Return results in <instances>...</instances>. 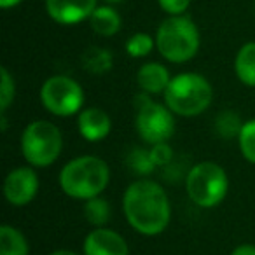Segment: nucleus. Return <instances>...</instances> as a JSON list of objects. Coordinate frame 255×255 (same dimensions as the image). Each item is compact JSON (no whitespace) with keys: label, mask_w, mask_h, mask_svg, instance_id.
<instances>
[{"label":"nucleus","mask_w":255,"mask_h":255,"mask_svg":"<svg viewBox=\"0 0 255 255\" xmlns=\"http://www.w3.org/2000/svg\"><path fill=\"white\" fill-rule=\"evenodd\" d=\"M107 4H117V2H123V0H105Z\"/></svg>","instance_id":"obj_29"},{"label":"nucleus","mask_w":255,"mask_h":255,"mask_svg":"<svg viewBox=\"0 0 255 255\" xmlns=\"http://www.w3.org/2000/svg\"><path fill=\"white\" fill-rule=\"evenodd\" d=\"M40 189V178L35 168L26 164V166H18L11 170L4 178V191L5 201L16 208L30 205L37 198Z\"/></svg>","instance_id":"obj_9"},{"label":"nucleus","mask_w":255,"mask_h":255,"mask_svg":"<svg viewBox=\"0 0 255 255\" xmlns=\"http://www.w3.org/2000/svg\"><path fill=\"white\" fill-rule=\"evenodd\" d=\"M128 166L131 168L136 175H149L152 170H156L149 149H135L128 156Z\"/></svg>","instance_id":"obj_23"},{"label":"nucleus","mask_w":255,"mask_h":255,"mask_svg":"<svg viewBox=\"0 0 255 255\" xmlns=\"http://www.w3.org/2000/svg\"><path fill=\"white\" fill-rule=\"evenodd\" d=\"M82 255H129L123 234L109 227H93L82 241Z\"/></svg>","instance_id":"obj_10"},{"label":"nucleus","mask_w":255,"mask_h":255,"mask_svg":"<svg viewBox=\"0 0 255 255\" xmlns=\"http://www.w3.org/2000/svg\"><path fill=\"white\" fill-rule=\"evenodd\" d=\"M84 217L93 227H105L110 220V205L105 198L96 196L84 201Z\"/></svg>","instance_id":"obj_19"},{"label":"nucleus","mask_w":255,"mask_h":255,"mask_svg":"<svg viewBox=\"0 0 255 255\" xmlns=\"http://www.w3.org/2000/svg\"><path fill=\"white\" fill-rule=\"evenodd\" d=\"M88 21L93 32L100 37H112L121 30V16L110 5H98Z\"/></svg>","instance_id":"obj_14"},{"label":"nucleus","mask_w":255,"mask_h":255,"mask_svg":"<svg viewBox=\"0 0 255 255\" xmlns=\"http://www.w3.org/2000/svg\"><path fill=\"white\" fill-rule=\"evenodd\" d=\"M39 100L51 116L65 119L79 116V112L84 109L86 93L70 75H51L40 86Z\"/></svg>","instance_id":"obj_8"},{"label":"nucleus","mask_w":255,"mask_h":255,"mask_svg":"<svg viewBox=\"0 0 255 255\" xmlns=\"http://www.w3.org/2000/svg\"><path fill=\"white\" fill-rule=\"evenodd\" d=\"M123 213L135 233L159 236L171 222V203L161 184L150 178H138L123 194Z\"/></svg>","instance_id":"obj_1"},{"label":"nucleus","mask_w":255,"mask_h":255,"mask_svg":"<svg viewBox=\"0 0 255 255\" xmlns=\"http://www.w3.org/2000/svg\"><path fill=\"white\" fill-rule=\"evenodd\" d=\"M159 7L166 12L168 16H180L191 5V0H157Z\"/></svg>","instance_id":"obj_25"},{"label":"nucleus","mask_w":255,"mask_h":255,"mask_svg":"<svg viewBox=\"0 0 255 255\" xmlns=\"http://www.w3.org/2000/svg\"><path fill=\"white\" fill-rule=\"evenodd\" d=\"M201 35L196 23L185 14L168 16L156 32V49L166 61L187 63L198 54Z\"/></svg>","instance_id":"obj_4"},{"label":"nucleus","mask_w":255,"mask_h":255,"mask_svg":"<svg viewBox=\"0 0 255 255\" xmlns=\"http://www.w3.org/2000/svg\"><path fill=\"white\" fill-rule=\"evenodd\" d=\"M96 7V0H46L49 18L58 25L67 26L89 19Z\"/></svg>","instance_id":"obj_11"},{"label":"nucleus","mask_w":255,"mask_h":255,"mask_svg":"<svg viewBox=\"0 0 255 255\" xmlns=\"http://www.w3.org/2000/svg\"><path fill=\"white\" fill-rule=\"evenodd\" d=\"M234 74L247 88H255V42H247L238 49L234 58Z\"/></svg>","instance_id":"obj_15"},{"label":"nucleus","mask_w":255,"mask_h":255,"mask_svg":"<svg viewBox=\"0 0 255 255\" xmlns=\"http://www.w3.org/2000/svg\"><path fill=\"white\" fill-rule=\"evenodd\" d=\"M77 131L86 142H102L112 133V119L100 107H84L77 116Z\"/></svg>","instance_id":"obj_12"},{"label":"nucleus","mask_w":255,"mask_h":255,"mask_svg":"<svg viewBox=\"0 0 255 255\" xmlns=\"http://www.w3.org/2000/svg\"><path fill=\"white\" fill-rule=\"evenodd\" d=\"M149 152H150V157H152L154 164H156L157 168H163V166H166V164H170L175 156L173 149H171V145H168V142L150 145Z\"/></svg>","instance_id":"obj_24"},{"label":"nucleus","mask_w":255,"mask_h":255,"mask_svg":"<svg viewBox=\"0 0 255 255\" xmlns=\"http://www.w3.org/2000/svg\"><path fill=\"white\" fill-rule=\"evenodd\" d=\"M236 140L245 161L255 166V119L245 121Z\"/></svg>","instance_id":"obj_21"},{"label":"nucleus","mask_w":255,"mask_h":255,"mask_svg":"<svg viewBox=\"0 0 255 255\" xmlns=\"http://www.w3.org/2000/svg\"><path fill=\"white\" fill-rule=\"evenodd\" d=\"M241 123L240 119V114L234 112V110H222L215 116V123H213V128H215V133L220 136V138H238L241 131Z\"/></svg>","instance_id":"obj_18"},{"label":"nucleus","mask_w":255,"mask_h":255,"mask_svg":"<svg viewBox=\"0 0 255 255\" xmlns=\"http://www.w3.org/2000/svg\"><path fill=\"white\" fill-rule=\"evenodd\" d=\"M0 255H30V243L23 231L11 224L0 226Z\"/></svg>","instance_id":"obj_16"},{"label":"nucleus","mask_w":255,"mask_h":255,"mask_svg":"<svg viewBox=\"0 0 255 255\" xmlns=\"http://www.w3.org/2000/svg\"><path fill=\"white\" fill-rule=\"evenodd\" d=\"M154 47H156V37L149 35L145 32H138V33H133L126 40L124 49H126V53L131 58H145L152 53Z\"/></svg>","instance_id":"obj_20"},{"label":"nucleus","mask_w":255,"mask_h":255,"mask_svg":"<svg viewBox=\"0 0 255 255\" xmlns=\"http://www.w3.org/2000/svg\"><path fill=\"white\" fill-rule=\"evenodd\" d=\"M82 68L91 75H105L114 67V58L103 47H89L82 53Z\"/></svg>","instance_id":"obj_17"},{"label":"nucleus","mask_w":255,"mask_h":255,"mask_svg":"<svg viewBox=\"0 0 255 255\" xmlns=\"http://www.w3.org/2000/svg\"><path fill=\"white\" fill-rule=\"evenodd\" d=\"M21 0H0V7L2 9H11V7H16Z\"/></svg>","instance_id":"obj_27"},{"label":"nucleus","mask_w":255,"mask_h":255,"mask_svg":"<svg viewBox=\"0 0 255 255\" xmlns=\"http://www.w3.org/2000/svg\"><path fill=\"white\" fill-rule=\"evenodd\" d=\"M16 98V81L5 67L0 68V114H5Z\"/></svg>","instance_id":"obj_22"},{"label":"nucleus","mask_w":255,"mask_h":255,"mask_svg":"<svg viewBox=\"0 0 255 255\" xmlns=\"http://www.w3.org/2000/svg\"><path fill=\"white\" fill-rule=\"evenodd\" d=\"M164 105L178 117H196L208 110L213 102V86L198 72H182L171 77L163 95Z\"/></svg>","instance_id":"obj_3"},{"label":"nucleus","mask_w":255,"mask_h":255,"mask_svg":"<svg viewBox=\"0 0 255 255\" xmlns=\"http://www.w3.org/2000/svg\"><path fill=\"white\" fill-rule=\"evenodd\" d=\"M185 192L199 208H215L229 192V177L215 161H199L185 175Z\"/></svg>","instance_id":"obj_6"},{"label":"nucleus","mask_w":255,"mask_h":255,"mask_svg":"<svg viewBox=\"0 0 255 255\" xmlns=\"http://www.w3.org/2000/svg\"><path fill=\"white\" fill-rule=\"evenodd\" d=\"M231 255H255V245L252 243H241L231 252Z\"/></svg>","instance_id":"obj_26"},{"label":"nucleus","mask_w":255,"mask_h":255,"mask_svg":"<svg viewBox=\"0 0 255 255\" xmlns=\"http://www.w3.org/2000/svg\"><path fill=\"white\" fill-rule=\"evenodd\" d=\"M171 82V74L163 63L149 61L143 63L136 72V84L140 91L147 93L150 96L164 95L166 88Z\"/></svg>","instance_id":"obj_13"},{"label":"nucleus","mask_w":255,"mask_h":255,"mask_svg":"<svg viewBox=\"0 0 255 255\" xmlns=\"http://www.w3.org/2000/svg\"><path fill=\"white\" fill-rule=\"evenodd\" d=\"M19 149L26 164L33 168H47L54 164L63 150V135L54 123L35 119L25 126L19 136Z\"/></svg>","instance_id":"obj_5"},{"label":"nucleus","mask_w":255,"mask_h":255,"mask_svg":"<svg viewBox=\"0 0 255 255\" xmlns=\"http://www.w3.org/2000/svg\"><path fill=\"white\" fill-rule=\"evenodd\" d=\"M135 131L143 143L156 145V143L170 142L175 135V114L164 103H156L152 96L140 91L135 96Z\"/></svg>","instance_id":"obj_7"},{"label":"nucleus","mask_w":255,"mask_h":255,"mask_svg":"<svg viewBox=\"0 0 255 255\" xmlns=\"http://www.w3.org/2000/svg\"><path fill=\"white\" fill-rule=\"evenodd\" d=\"M47 255H81V254H77V252H72V250H65V248H60V250H54V252H51V254H47Z\"/></svg>","instance_id":"obj_28"},{"label":"nucleus","mask_w":255,"mask_h":255,"mask_svg":"<svg viewBox=\"0 0 255 255\" xmlns=\"http://www.w3.org/2000/svg\"><path fill=\"white\" fill-rule=\"evenodd\" d=\"M110 166L95 154H82L63 164L58 175V184L65 196L77 201H88L102 196L109 187Z\"/></svg>","instance_id":"obj_2"}]
</instances>
